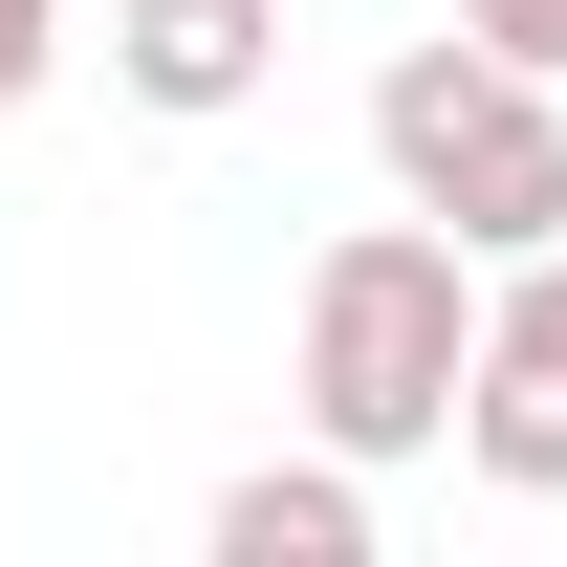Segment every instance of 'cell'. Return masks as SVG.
Segmentation results:
<instances>
[{
  "label": "cell",
  "mask_w": 567,
  "mask_h": 567,
  "mask_svg": "<svg viewBox=\"0 0 567 567\" xmlns=\"http://www.w3.org/2000/svg\"><path fill=\"white\" fill-rule=\"evenodd\" d=\"M481 328H502V284H481L458 218H350L306 262V436H350L371 481L436 458L458 393H481Z\"/></svg>",
  "instance_id": "6da1fadb"
},
{
  "label": "cell",
  "mask_w": 567,
  "mask_h": 567,
  "mask_svg": "<svg viewBox=\"0 0 567 567\" xmlns=\"http://www.w3.org/2000/svg\"><path fill=\"white\" fill-rule=\"evenodd\" d=\"M371 175H393L415 218H458L481 262H546L567 240V87L502 66L481 22H436V44L371 66Z\"/></svg>",
  "instance_id": "7a4b0ae2"
},
{
  "label": "cell",
  "mask_w": 567,
  "mask_h": 567,
  "mask_svg": "<svg viewBox=\"0 0 567 567\" xmlns=\"http://www.w3.org/2000/svg\"><path fill=\"white\" fill-rule=\"evenodd\" d=\"M458 458L502 502H567V240L502 262V328H481V393H458Z\"/></svg>",
  "instance_id": "3957f363"
},
{
  "label": "cell",
  "mask_w": 567,
  "mask_h": 567,
  "mask_svg": "<svg viewBox=\"0 0 567 567\" xmlns=\"http://www.w3.org/2000/svg\"><path fill=\"white\" fill-rule=\"evenodd\" d=\"M262 66H284V0H110V87L175 110V132L262 110Z\"/></svg>",
  "instance_id": "277c9868"
},
{
  "label": "cell",
  "mask_w": 567,
  "mask_h": 567,
  "mask_svg": "<svg viewBox=\"0 0 567 567\" xmlns=\"http://www.w3.org/2000/svg\"><path fill=\"white\" fill-rule=\"evenodd\" d=\"M218 567H371V458L350 436L240 458V481H218Z\"/></svg>",
  "instance_id": "5b68a950"
},
{
  "label": "cell",
  "mask_w": 567,
  "mask_h": 567,
  "mask_svg": "<svg viewBox=\"0 0 567 567\" xmlns=\"http://www.w3.org/2000/svg\"><path fill=\"white\" fill-rule=\"evenodd\" d=\"M44 66H66V0H0V110H44Z\"/></svg>",
  "instance_id": "8992f818"
},
{
  "label": "cell",
  "mask_w": 567,
  "mask_h": 567,
  "mask_svg": "<svg viewBox=\"0 0 567 567\" xmlns=\"http://www.w3.org/2000/svg\"><path fill=\"white\" fill-rule=\"evenodd\" d=\"M458 22H481L502 66H546V87H567V0H458Z\"/></svg>",
  "instance_id": "52a82bcc"
}]
</instances>
